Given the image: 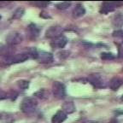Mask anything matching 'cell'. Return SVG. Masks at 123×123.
Segmentation results:
<instances>
[{"label":"cell","instance_id":"6da1fadb","mask_svg":"<svg viewBox=\"0 0 123 123\" xmlns=\"http://www.w3.org/2000/svg\"><path fill=\"white\" fill-rule=\"evenodd\" d=\"M37 106L38 102L34 98H26L22 100L20 109L24 114H31L35 111Z\"/></svg>","mask_w":123,"mask_h":123},{"label":"cell","instance_id":"7a4b0ae2","mask_svg":"<svg viewBox=\"0 0 123 123\" xmlns=\"http://www.w3.org/2000/svg\"><path fill=\"white\" fill-rule=\"evenodd\" d=\"M88 80L95 88H105L108 85V81L105 77L99 74H91L88 78Z\"/></svg>","mask_w":123,"mask_h":123},{"label":"cell","instance_id":"3957f363","mask_svg":"<svg viewBox=\"0 0 123 123\" xmlns=\"http://www.w3.org/2000/svg\"><path fill=\"white\" fill-rule=\"evenodd\" d=\"M29 55L27 53H21V54H15V55H10L4 57V62L7 65H11L14 63H20L23 62L26 60L28 59Z\"/></svg>","mask_w":123,"mask_h":123},{"label":"cell","instance_id":"277c9868","mask_svg":"<svg viewBox=\"0 0 123 123\" xmlns=\"http://www.w3.org/2000/svg\"><path fill=\"white\" fill-rule=\"evenodd\" d=\"M52 90H53L54 97L57 99H63L66 97L65 86L62 83L58 82V81L54 82L53 86H52Z\"/></svg>","mask_w":123,"mask_h":123},{"label":"cell","instance_id":"5b68a950","mask_svg":"<svg viewBox=\"0 0 123 123\" xmlns=\"http://www.w3.org/2000/svg\"><path fill=\"white\" fill-rule=\"evenodd\" d=\"M22 36L21 33H17V32H12L8 34V36L6 37V43L9 45H16L19 44L22 42Z\"/></svg>","mask_w":123,"mask_h":123},{"label":"cell","instance_id":"8992f818","mask_svg":"<svg viewBox=\"0 0 123 123\" xmlns=\"http://www.w3.org/2000/svg\"><path fill=\"white\" fill-rule=\"evenodd\" d=\"M34 59H36L41 63H48L53 61V55L50 52H46L44 50H41V51L37 50L36 56Z\"/></svg>","mask_w":123,"mask_h":123},{"label":"cell","instance_id":"52a82bcc","mask_svg":"<svg viewBox=\"0 0 123 123\" xmlns=\"http://www.w3.org/2000/svg\"><path fill=\"white\" fill-rule=\"evenodd\" d=\"M62 32H63V29L60 26H52L46 30L45 37L48 38H53L54 39V38L61 36Z\"/></svg>","mask_w":123,"mask_h":123},{"label":"cell","instance_id":"ba28073f","mask_svg":"<svg viewBox=\"0 0 123 123\" xmlns=\"http://www.w3.org/2000/svg\"><path fill=\"white\" fill-rule=\"evenodd\" d=\"M122 3L120 2H116V3H104L101 6V9H100V13L101 14H106L110 13V12H112L115 10V8H117L118 6L121 5Z\"/></svg>","mask_w":123,"mask_h":123},{"label":"cell","instance_id":"9c48e42d","mask_svg":"<svg viewBox=\"0 0 123 123\" xmlns=\"http://www.w3.org/2000/svg\"><path fill=\"white\" fill-rule=\"evenodd\" d=\"M67 38L64 37L63 35H61L57 38H54L50 43V44H51L52 47H56V48H64L65 45L67 44Z\"/></svg>","mask_w":123,"mask_h":123},{"label":"cell","instance_id":"30bf717a","mask_svg":"<svg viewBox=\"0 0 123 123\" xmlns=\"http://www.w3.org/2000/svg\"><path fill=\"white\" fill-rule=\"evenodd\" d=\"M67 119V114L64 113L62 110H59L52 116L51 122L52 123H62Z\"/></svg>","mask_w":123,"mask_h":123},{"label":"cell","instance_id":"8fae6325","mask_svg":"<svg viewBox=\"0 0 123 123\" xmlns=\"http://www.w3.org/2000/svg\"><path fill=\"white\" fill-rule=\"evenodd\" d=\"M86 14V10L80 4L75 6V8L73 10V17L74 18H79L81 17Z\"/></svg>","mask_w":123,"mask_h":123},{"label":"cell","instance_id":"7c38bea8","mask_svg":"<svg viewBox=\"0 0 123 123\" xmlns=\"http://www.w3.org/2000/svg\"><path fill=\"white\" fill-rule=\"evenodd\" d=\"M113 25L115 27H121L123 26V14L118 13L113 17Z\"/></svg>","mask_w":123,"mask_h":123},{"label":"cell","instance_id":"4fadbf2b","mask_svg":"<svg viewBox=\"0 0 123 123\" xmlns=\"http://www.w3.org/2000/svg\"><path fill=\"white\" fill-rule=\"evenodd\" d=\"M62 111L65 114H72L75 111V106L73 102H66L62 105Z\"/></svg>","mask_w":123,"mask_h":123},{"label":"cell","instance_id":"5bb4252c","mask_svg":"<svg viewBox=\"0 0 123 123\" xmlns=\"http://www.w3.org/2000/svg\"><path fill=\"white\" fill-rule=\"evenodd\" d=\"M122 85V80L117 77H115L110 80V89H112L113 91H116L119 89V87Z\"/></svg>","mask_w":123,"mask_h":123},{"label":"cell","instance_id":"9a60e30c","mask_svg":"<svg viewBox=\"0 0 123 123\" xmlns=\"http://www.w3.org/2000/svg\"><path fill=\"white\" fill-rule=\"evenodd\" d=\"M28 30H29V33H30V35L33 38H36L39 34V29H38V27H37V26L35 24H33V23L29 25Z\"/></svg>","mask_w":123,"mask_h":123},{"label":"cell","instance_id":"2e32d148","mask_svg":"<svg viewBox=\"0 0 123 123\" xmlns=\"http://www.w3.org/2000/svg\"><path fill=\"white\" fill-rule=\"evenodd\" d=\"M24 12H25V10H24L23 8H18L17 10L15 11V13H14L13 19H20V18L23 16Z\"/></svg>","mask_w":123,"mask_h":123},{"label":"cell","instance_id":"e0dca14e","mask_svg":"<svg viewBox=\"0 0 123 123\" xmlns=\"http://www.w3.org/2000/svg\"><path fill=\"white\" fill-rule=\"evenodd\" d=\"M17 86L21 90H26L29 86V81L27 80H19L17 82Z\"/></svg>","mask_w":123,"mask_h":123},{"label":"cell","instance_id":"ac0fdd59","mask_svg":"<svg viewBox=\"0 0 123 123\" xmlns=\"http://www.w3.org/2000/svg\"><path fill=\"white\" fill-rule=\"evenodd\" d=\"M70 5H71V2H62L56 5V8H57L58 10H67Z\"/></svg>","mask_w":123,"mask_h":123},{"label":"cell","instance_id":"d6986e66","mask_svg":"<svg viewBox=\"0 0 123 123\" xmlns=\"http://www.w3.org/2000/svg\"><path fill=\"white\" fill-rule=\"evenodd\" d=\"M101 58H102L103 60H112L115 58V56H114L112 53L104 52V53L101 54Z\"/></svg>","mask_w":123,"mask_h":123},{"label":"cell","instance_id":"ffe728a7","mask_svg":"<svg viewBox=\"0 0 123 123\" xmlns=\"http://www.w3.org/2000/svg\"><path fill=\"white\" fill-rule=\"evenodd\" d=\"M34 5H36L38 8H44L49 4V2H34Z\"/></svg>","mask_w":123,"mask_h":123},{"label":"cell","instance_id":"44dd1931","mask_svg":"<svg viewBox=\"0 0 123 123\" xmlns=\"http://www.w3.org/2000/svg\"><path fill=\"white\" fill-rule=\"evenodd\" d=\"M10 97V95L8 94L7 92H5L4 91L1 90L0 89V100H3V99H6Z\"/></svg>","mask_w":123,"mask_h":123},{"label":"cell","instance_id":"7402d4cb","mask_svg":"<svg viewBox=\"0 0 123 123\" xmlns=\"http://www.w3.org/2000/svg\"><path fill=\"white\" fill-rule=\"evenodd\" d=\"M114 37H117V38H123V31L122 30H116L113 33Z\"/></svg>","mask_w":123,"mask_h":123},{"label":"cell","instance_id":"603a6c76","mask_svg":"<svg viewBox=\"0 0 123 123\" xmlns=\"http://www.w3.org/2000/svg\"><path fill=\"white\" fill-rule=\"evenodd\" d=\"M44 90H40V91H38V92H37L36 93H35V96L38 97V98H44Z\"/></svg>","mask_w":123,"mask_h":123},{"label":"cell","instance_id":"cb8c5ba5","mask_svg":"<svg viewBox=\"0 0 123 123\" xmlns=\"http://www.w3.org/2000/svg\"><path fill=\"white\" fill-rule=\"evenodd\" d=\"M119 56L120 57H123V48H121V47L119 48Z\"/></svg>","mask_w":123,"mask_h":123},{"label":"cell","instance_id":"d4e9b609","mask_svg":"<svg viewBox=\"0 0 123 123\" xmlns=\"http://www.w3.org/2000/svg\"><path fill=\"white\" fill-rule=\"evenodd\" d=\"M110 123H117V121H116V119H112L110 121Z\"/></svg>","mask_w":123,"mask_h":123},{"label":"cell","instance_id":"484cf974","mask_svg":"<svg viewBox=\"0 0 123 123\" xmlns=\"http://www.w3.org/2000/svg\"><path fill=\"white\" fill-rule=\"evenodd\" d=\"M121 100H122V101H123V95H122V96H121Z\"/></svg>","mask_w":123,"mask_h":123},{"label":"cell","instance_id":"4316f807","mask_svg":"<svg viewBox=\"0 0 123 123\" xmlns=\"http://www.w3.org/2000/svg\"><path fill=\"white\" fill-rule=\"evenodd\" d=\"M0 20H1V15H0Z\"/></svg>","mask_w":123,"mask_h":123}]
</instances>
